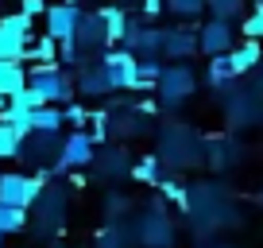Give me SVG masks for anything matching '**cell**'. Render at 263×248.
<instances>
[{
	"mask_svg": "<svg viewBox=\"0 0 263 248\" xmlns=\"http://www.w3.org/2000/svg\"><path fill=\"white\" fill-rule=\"evenodd\" d=\"M66 206H70V194L66 186H43L39 198H35V221H27V229H35V237H54L62 233V217Z\"/></svg>",
	"mask_w": 263,
	"mask_h": 248,
	"instance_id": "cell-1",
	"label": "cell"
},
{
	"mask_svg": "<svg viewBox=\"0 0 263 248\" xmlns=\"http://www.w3.org/2000/svg\"><path fill=\"white\" fill-rule=\"evenodd\" d=\"M27 85L39 90L47 105H70V101L78 97L74 82H70L54 62H39V66H31V70H27Z\"/></svg>",
	"mask_w": 263,
	"mask_h": 248,
	"instance_id": "cell-2",
	"label": "cell"
},
{
	"mask_svg": "<svg viewBox=\"0 0 263 248\" xmlns=\"http://www.w3.org/2000/svg\"><path fill=\"white\" fill-rule=\"evenodd\" d=\"M155 90H159V101H163L166 109H178V105H186V101L194 97L197 78H194V70H190L186 62H174V66H163Z\"/></svg>",
	"mask_w": 263,
	"mask_h": 248,
	"instance_id": "cell-3",
	"label": "cell"
},
{
	"mask_svg": "<svg viewBox=\"0 0 263 248\" xmlns=\"http://www.w3.org/2000/svg\"><path fill=\"white\" fill-rule=\"evenodd\" d=\"M93 155H97V140H93L85 128H78V132H70V136L62 140V148H58V159L50 163V174L82 171V167L93 163Z\"/></svg>",
	"mask_w": 263,
	"mask_h": 248,
	"instance_id": "cell-4",
	"label": "cell"
},
{
	"mask_svg": "<svg viewBox=\"0 0 263 248\" xmlns=\"http://www.w3.org/2000/svg\"><path fill=\"white\" fill-rule=\"evenodd\" d=\"M43 186H47V182H43V174L4 171V174H0V202H4V206H20V209H31Z\"/></svg>",
	"mask_w": 263,
	"mask_h": 248,
	"instance_id": "cell-5",
	"label": "cell"
},
{
	"mask_svg": "<svg viewBox=\"0 0 263 248\" xmlns=\"http://www.w3.org/2000/svg\"><path fill=\"white\" fill-rule=\"evenodd\" d=\"M27 39H31V16H24V12L0 16V58L4 62H24Z\"/></svg>",
	"mask_w": 263,
	"mask_h": 248,
	"instance_id": "cell-6",
	"label": "cell"
},
{
	"mask_svg": "<svg viewBox=\"0 0 263 248\" xmlns=\"http://www.w3.org/2000/svg\"><path fill=\"white\" fill-rule=\"evenodd\" d=\"M136 62H140V58L132 55L128 47H105L101 50V70H105V78H108L112 90H132Z\"/></svg>",
	"mask_w": 263,
	"mask_h": 248,
	"instance_id": "cell-7",
	"label": "cell"
},
{
	"mask_svg": "<svg viewBox=\"0 0 263 248\" xmlns=\"http://www.w3.org/2000/svg\"><path fill=\"white\" fill-rule=\"evenodd\" d=\"M136 240H143V244H151V248H171V240H174V225H171V217H166V206H163L159 198L151 202V209L143 214Z\"/></svg>",
	"mask_w": 263,
	"mask_h": 248,
	"instance_id": "cell-8",
	"label": "cell"
},
{
	"mask_svg": "<svg viewBox=\"0 0 263 248\" xmlns=\"http://www.w3.org/2000/svg\"><path fill=\"white\" fill-rule=\"evenodd\" d=\"M70 43L78 47V55H82V58L101 55V50L108 47V39H105V24H101V16H97V12H82V20H78L74 39H70Z\"/></svg>",
	"mask_w": 263,
	"mask_h": 248,
	"instance_id": "cell-9",
	"label": "cell"
},
{
	"mask_svg": "<svg viewBox=\"0 0 263 248\" xmlns=\"http://www.w3.org/2000/svg\"><path fill=\"white\" fill-rule=\"evenodd\" d=\"M43 20H47V35L54 43H70L78 20H82V8H78V4H47Z\"/></svg>",
	"mask_w": 263,
	"mask_h": 248,
	"instance_id": "cell-10",
	"label": "cell"
},
{
	"mask_svg": "<svg viewBox=\"0 0 263 248\" xmlns=\"http://www.w3.org/2000/svg\"><path fill=\"white\" fill-rule=\"evenodd\" d=\"M124 47H128L136 58H159L163 55V27H147V24H132L128 20Z\"/></svg>",
	"mask_w": 263,
	"mask_h": 248,
	"instance_id": "cell-11",
	"label": "cell"
},
{
	"mask_svg": "<svg viewBox=\"0 0 263 248\" xmlns=\"http://www.w3.org/2000/svg\"><path fill=\"white\" fill-rule=\"evenodd\" d=\"M197 50L201 55H229L232 50V27L229 20H209L205 27H197Z\"/></svg>",
	"mask_w": 263,
	"mask_h": 248,
	"instance_id": "cell-12",
	"label": "cell"
},
{
	"mask_svg": "<svg viewBox=\"0 0 263 248\" xmlns=\"http://www.w3.org/2000/svg\"><path fill=\"white\" fill-rule=\"evenodd\" d=\"M58 148H62L58 132H31V136L20 140V155L16 159H27V163H47Z\"/></svg>",
	"mask_w": 263,
	"mask_h": 248,
	"instance_id": "cell-13",
	"label": "cell"
},
{
	"mask_svg": "<svg viewBox=\"0 0 263 248\" xmlns=\"http://www.w3.org/2000/svg\"><path fill=\"white\" fill-rule=\"evenodd\" d=\"M163 55L166 58H194L197 55V31L194 27H163Z\"/></svg>",
	"mask_w": 263,
	"mask_h": 248,
	"instance_id": "cell-14",
	"label": "cell"
},
{
	"mask_svg": "<svg viewBox=\"0 0 263 248\" xmlns=\"http://www.w3.org/2000/svg\"><path fill=\"white\" fill-rule=\"evenodd\" d=\"M93 171H97V179H120V174H132V159L124 148H108L105 155H93Z\"/></svg>",
	"mask_w": 263,
	"mask_h": 248,
	"instance_id": "cell-15",
	"label": "cell"
},
{
	"mask_svg": "<svg viewBox=\"0 0 263 248\" xmlns=\"http://www.w3.org/2000/svg\"><path fill=\"white\" fill-rule=\"evenodd\" d=\"M97 16H101V24H105L108 47L124 43V35H128V12H124L120 4H105V8H97Z\"/></svg>",
	"mask_w": 263,
	"mask_h": 248,
	"instance_id": "cell-16",
	"label": "cell"
},
{
	"mask_svg": "<svg viewBox=\"0 0 263 248\" xmlns=\"http://www.w3.org/2000/svg\"><path fill=\"white\" fill-rule=\"evenodd\" d=\"M78 93H82V97H105V93H112V85H108V78H105V70H101V62H93V66H82Z\"/></svg>",
	"mask_w": 263,
	"mask_h": 248,
	"instance_id": "cell-17",
	"label": "cell"
},
{
	"mask_svg": "<svg viewBox=\"0 0 263 248\" xmlns=\"http://www.w3.org/2000/svg\"><path fill=\"white\" fill-rule=\"evenodd\" d=\"M263 62V50H259V43L255 39H248L244 47H236V50H229V66H232V74H248V70H255Z\"/></svg>",
	"mask_w": 263,
	"mask_h": 248,
	"instance_id": "cell-18",
	"label": "cell"
},
{
	"mask_svg": "<svg viewBox=\"0 0 263 248\" xmlns=\"http://www.w3.org/2000/svg\"><path fill=\"white\" fill-rule=\"evenodd\" d=\"M62 124H66L62 105H39V109H31V132H62Z\"/></svg>",
	"mask_w": 263,
	"mask_h": 248,
	"instance_id": "cell-19",
	"label": "cell"
},
{
	"mask_svg": "<svg viewBox=\"0 0 263 248\" xmlns=\"http://www.w3.org/2000/svg\"><path fill=\"white\" fill-rule=\"evenodd\" d=\"M24 85H27V70L20 66V62H4V58H0V93L12 97V93H20Z\"/></svg>",
	"mask_w": 263,
	"mask_h": 248,
	"instance_id": "cell-20",
	"label": "cell"
},
{
	"mask_svg": "<svg viewBox=\"0 0 263 248\" xmlns=\"http://www.w3.org/2000/svg\"><path fill=\"white\" fill-rule=\"evenodd\" d=\"M163 66H159V58H140L136 62V78H132V90H151L159 82Z\"/></svg>",
	"mask_w": 263,
	"mask_h": 248,
	"instance_id": "cell-21",
	"label": "cell"
},
{
	"mask_svg": "<svg viewBox=\"0 0 263 248\" xmlns=\"http://www.w3.org/2000/svg\"><path fill=\"white\" fill-rule=\"evenodd\" d=\"M27 221H31V217H27V209L4 206V202H0V233H4V237H8V233H24Z\"/></svg>",
	"mask_w": 263,
	"mask_h": 248,
	"instance_id": "cell-22",
	"label": "cell"
},
{
	"mask_svg": "<svg viewBox=\"0 0 263 248\" xmlns=\"http://www.w3.org/2000/svg\"><path fill=\"white\" fill-rule=\"evenodd\" d=\"M232 66H229V55H213L209 58V85H213V90H224V85L232 82Z\"/></svg>",
	"mask_w": 263,
	"mask_h": 248,
	"instance_id": "cell-23",
	"label": "cell"
},
{
	"mask_svg": "<svg viewBox=\"0 0 263 248\" xmlns=\"http://www.w3.org/2000/svg\"><path fill=\"white\" fill-rule=\"evenodd\" d=\"M132 179L147 182V186H159V155H143L140 163H132Z\"/></svg>",
	"mask_w": 263,
	"mask_h": 248,
	"instance_id": "cell-24",
	"label": "cell"
},
{
	"mask_svg": "<svg viewBox=\"0 0 263 248\" xmlns=\"http://www.w3.org/2000/svg\"><path fill=\"white\" fill-rule=\"evenodd\" d=\"M4 124H12L20 136H31V109H20V105H12L8 101V109H4V116H0Z\"/></svg>",
	"mask_w": 263,
	"mask_h": 248,
	"instance_id": "cell-25",
	"label": "cell"
},
{
	"mask_svg": "<svg viewBox=\"0 0 263 248\" xmlns=\"http://www.w3.org/2000/svg\"><path fill=\"white\" fill-rule=\"evenodd\" d=\"M124 244H132V233L124 229L120 221H112V229H105V233H101L93 248H124Z\"/></svg>",
	"mask_w": 263,
	"mask_h": 248,
	"instance_id": "cell-26",
	"label": "cell"
},
{
	"mask_svg": "<svg viewBox=\"0 0 263 248\" xmlns=\"http://www.w3.org/2000/svg\"><path fill=\"white\" fill-rule=\"evenodd\" d=\"M20 140H24V136H20L12 124L0 120V159H16L20 155Z\"/></svg>",
	"mask_w": 263,
	"mask_h": 248,
	"instance_id": "cell-27",
	"label": "cell"
},
{
	"mask_svg": "<svg viewBox=\"0 0 263 248\" xmlns=\"http://www.w3.org/2000/svg\"><path fill=\"white\" fill-rule=\"evenodd\" d=\"M128 209H132L128 194H116V190H108V194H105V217H108V221H120Z\"/></svg>",
	"mask_w": 263,
	"mask_h": 248,
	"instance_id": "cell-28",
	"label": "cell"
},
{
	"mask_svg": "<svg viewBox=\"0 0 263 248\" xmlns=\"http://www.w3.org/2000/svg\"><path fill=\"white\" fill-rule=\"evenodd\" d=\"M27 58H39V62H58V43L54 39H50V35L47 31H43V39H39V47H27V55H24V62H27Z\"/></svg>",
	"mask_w": 263,
	"mask_h": 248,
	"instance_id": "cell-29",
	"label": "cell"
},
{
	"mask_svg": "<svg viewBox=\"0 0 263 248\" xmlns=\"http://www.w3.org/2000/svg\"><path fill=\"white\" fill-rule=\"evenodd\" d=\"M205 8L213 12V20H232V16H240L244 0H205Z\"/></svg>",
	"mask_w": 263,
	"mask_h": 248,
	"instance_id": "cell-30",
	"label": "cell"
},
{
	"mask_svg": "<svg viewBox=\"0 0 263 248\" xmlns=\"http://www.w3.org/2000/svg\"><path fill=\"white\" fill-rule=\"evenodd\" d=\"M201 8H205V0H166V12H174L178 20H194Z\"/></svg>",
	"mask_w": 263,
	"mask_h": 248,
	"instance_id": "cell-31",
	"label": "cell"
},
{
	"mask_svg": "<svg viewBox=\"0 0 263 248\" xmlns=\"http://www.w3.org/2000/svg\"><path fill=\"white\" fill-rule=\"evenodd\" d=\"M8 101H12V105H20V109H39V105H47V101H43V93L31 90V85H24L20 93H12Z\"/></svg>",
	"mask_w": 263,
	"mask_h": 248,
	"instance_id": "cell-32",
	"label": "cell"
},
{
	"mask_svg": "<svg viewBox=\"0 0 263 248\" xmlns=\"http://www.w3.org/2000/svg\"><path fill=\"white\" fill-rule=\"evenodd\" d=\"M240 31H244L248 39H259V35H263V4H255V12L244 20V27H240Z\"/></svg>",
	"mask_w": 263,
	"mask_h": 248,
	"instance_id": "cell-33",
	"label": "cell"
},
{
	"mask_svg": "<svg viewBox=\"0 0 263 248\" xmlns=\"http://www.w3.org/2000/svg\"><path fill=\"white\" fill-rule=\"evenodd\" d=\"M62 113H66V124H78V128L93 120V116H89V109H85V105H74V101H70V105H66Z\"/></svg>",
	"mask_w": 263,
	"mask_h": 248,
	"instance_id": "cell-34",
	"label": "cell"
},
{
	"mask_svg": "<svg viewBox=\"0 0 263 248\" xmlns=\"http://www.w3.org/2000/svg\"><path fill=\"white\" fill-rule=\"evenodd\" d=\"M20 12H24V16H43V12H47V0H20Z\"/></svg>",
	"mask_w": 263,
	"mask_h": 248,
	"instance_id": "cell-35",
	"label": "cell"
},
{
	"mask_svg": "<svg viewBox=\"0 0 263 248\" xmlns=\"http://www.w3.org/2000/svg\"><path fill=\"white\" fill-rule=\"evenodd\" d=\"M140 8H143V16H159V12H163L166 8V0H140Z\"/></svg>",
	"mask_w": 263,
	"mask_h": 248,
	"instance_id": "cell-36",
	"label": "cell"
},
{
	"mask_svg": "<svg viewBox=\"0 0 263 248\" xmlns=\"http://www.w3.org/2000/svg\"><path fill=\"white\" fill-rule=\"evenodd\" d=\"M4 101H8V97H4V93H0V109H4Z\"/></svg>",
	"mask_w": 263,
	"mask_h": 248,
	"instance_id": "cell-37",
	"label": "cell"
},
{
	"mask_svg": "<svg viewBox=\"0 0 263 248\" xmlns=\"http://www.w3.org/2000/svg\"><path fill=\"white\" fill-rule=\"evenodd\" d=\"M116 4H120V8H124V4H132V0H116Z\"/></svg>",
	"mask_w": 263,
	"mask_h": 248,
	"instance_id": "cell-38",
	"label": "cell"
},
{
	"mask_svg": "<svg viewBox=\"0 0 263 248\" xmlns=\"http://www.w3.org/2000/svg\"><path fill=\"white\" fill-rule=\"evenodd\" d=\"M62 4H78V0H62Z\"/></svg>",
	"mask_w": 263,
	"mask_h": 248,
	"instance_id": "cell-39",
	"label": "cell"
},
{
	"mask_svg": "<svg viewBox=\"0 0 263 248\" xmlns=\"http://www.w3.org/2000/svg\"><path fill=\"white\" fill-rule=\"evenodd\" d=\"M0 8H4V0H0ZM0 16H4V12H0Z\"/></svg>",
	"mask_w": 263,
	"mask_h": 248,
	"instance_id": "cell-40",
	"label": "cell"
},
{
	"mask_svg": "<svg viewBox=\"0 0 263 248\" xmlns=\"http://www.w3.org/2000/svg\"><path fill=\"white\" fill-rule=\"evenodd\" d=\"M0 240H4V233H0Z\"/></svg>",
	"mask_w": 263,
	"mask_h": 248,
	"instance_id": "cell-41",
	"label": "cell"
},
{
	"mask_svg": "<svg viewBox=\"0 0 263 248\" xmlns=\"http://www.w3.org/2000/svg\"><path fill=\"white\" fill-rule=\"evenodd\" d=\"M259 82H263V74H259Z\"/></svg>",
	"mask_w": 263,
	"mask_h": 248,
	"instance_id": "cell-42",
	"label": "cell"
}]
</instances>
